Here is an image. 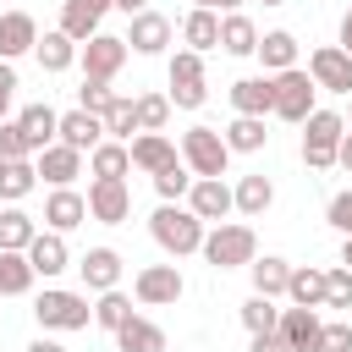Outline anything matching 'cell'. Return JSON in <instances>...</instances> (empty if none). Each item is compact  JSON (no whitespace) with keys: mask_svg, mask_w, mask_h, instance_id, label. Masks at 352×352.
Here are the masks:
<instances>
[{"mask_svg":"<svg viewBox=\"0 0 352 352\" xmlns=\"http://www.w3.org/2000/svg\"><path fill=\"white\" fill-rule=\"evenodd\" d=\"M148 231H154V242H160L170 258H187V253L204 248V220H198L187 204H160V209L148 214Z\"/></svg>","mask_w":352,"mask_h":352,"instance_id":"cell-1","label":"cell"},{"mask_svg":"<svg viewBox=\"0 0 352 352\" xmlns=\"http://www.w3.org/2000/svg\"><path fill=\"white\" fill-rule=\"evenodd\" d=\"M214 270H242V264H253L258 258V236H253V226H231V220H220L214 231H204V248H198Z\"/></svg>","mask_w":352,"mask_h":352,"instance_id":"cell-2","label":"cell"},{"mask_svg":"<svg viewBox=\"0 0 352 352\" xmlns=\"http://www.w3.org/2000/svg\"><path fill=\"white\" fill-rule=\"evenodd\" d=\"M341 138H346V116H336V110H314V116L302 121V165H308V170H330Z\"/></svg>","mask_w":352,"mask_h":352,"instance_id":"cell-3","label":"cell"},{"mask_svg":"<svg viewBox=\"0 0 352 352\" xmlns=\"http://www.w3.org/2000/svg\"><path fill=\"white\" fill-rule=\"evenodd\" d=\"M33 319H38L44 330H88L94 308H88V297H82V292H60V286H44V292L33 297Z\"/></svg>","mask_w":352,"mask_h":352,"instance_id":"cell-4","label":"cell"},{"mask_svg":"<svg viewBox=\"0 0 352 352\" xmlns=\"http://www.w3.org/2000/svg\"><path fill=\"white\" fill-rule=\"evenodd\" d=\"M182 160H187L192 176H226L231 143H226V132H214V126H187V132H182Z\"/></svg>","mask_w":352,"mask_h":352,"instance_id":"cell-5","label":"cell"},{"mask_svg":"<svg viewBox=\"0 0 352 352\" xmlns=\"http://www.w3.org/2000/svg\"><path fill=\"white\" fill-rule=\"evenodd\" d=\"M314 94H319V82L302 72V66H286V72H275V116L280 121H308L319 104H314Z\"/></svg>","mask_w":352,"mask_h":352,"instance_id":"cell-6","label":"cell"},{"mask_svg":"<svg viewBox=\"0 0 352 352\" xmlns=\"http://www.w3.org/2000/svg\"><path fill=\"white\" fill-rule=\"evenodd\" d=\"M204 99H209V88H204V55L198 50H176L170 55V104L198 110Z\"/></svg>","mask_w":352,"mask_h":352,"instance_id":"cell-7","label":"cell"},{"mask_svg":"<svg viewBox=\"0 0 352 352\" xmlns=\"http://www.w3.org/2000/svg\"><path fill=\"white\" fill-rule=\"evenodd\" d=\"M132 292H138V302H143V308H170V302H182L187 280H182V270H176V264H143V270H138V280H132Z\"/></svg>","mask_w":352,"mask_h":352,"instance_id":"cell-8","label":"cell"},{"mask_svg":"<svg viewBox=\"0 0 352 352\" xmlns=\"http://www.w3.org/2000/svg\"><path fill=\"white\" fill-rule=\"evenodd\" d=\"M126 214H132V187L116 182V176H94V182H88V220L121 226Z\"/></svg>","mask_w":352,"mask_h":352,"instance_id":"cell-9","label":"cell"},{"mask_svg":"<svg viewBox=\"0 0 352 352\" xmlns=\"http://www.w3.org/2000/svg\"><path fill=\"white\" fill-rule=\"evenodd\" d=\"M126 55H132V44L126 38H116V33H94L88 44H82V77H99V82H110L121 66H126Z\"/></svg>","mask_w":352,"mask_h":352,"instance_id":"cell-10","label":"cell"},{"mask_svg":"<svg viewBox=\"0 0 352 352\" xmlns=\"http://www.w3.org/2000/svg\"><path fill=\"white\" fill-rule=\"evenodd\" d=\"M308 77L324 88V94H352V55L341 44H319L308 55Z\"/></svg>","mask_w":352,"mask_h":352,"instance_id":"cell-11","label":"cell"},{"mask_svg":"<svg viewBox=\"0 0 352 352\" xmlns=\"http://www.w3.org/2000/svg\"><path fill=\"white\" fill-rule=\"evenodd\" d=\"M187 209H192L204 226H220V220L236 209V192H231L220 176H198V182H192V192H187Z\"/></svg>","mask_w":352,"mask_h":352,"instance_id":"cell-12","label":"cell"},{"mask_svg":"<svg viewBox=\"0 0 352 352\" xmlns=\"http://www.w3.org/2000/svg\"><path fill=\"white\" fill-rule=\"evenodd\" d=\"M280 336H286V346L292 352H319V336H324V319H319V308H280V324H275Z\"/></svg>","mask_w":352,"mask_h":352,"instance_id":"cell-13","label":"cell"},{"mask_svg":"<svg viewBox=\"0 0 352 352\" xmlns=\"http://www.w3.org/2000/svg\"><path fill=\"white\" fill-rule=\"evenodd\" d=\"M55 143H66V148H77V154H94L99 143H104V116H94V110H66L60 116V138Z\"/></svg>","mask_w":352,"mask_h":352,"instance_id":"cell-14","label":"cell"},{"mask_svg":"<svg viewBox=\"0 0 352 352\" xmlns=\"http://www.w3.org/2000/svg\"><path fill=\"white\" fill-rule=\"evenodd\" d=\"M82 220H88V198H82L77 187H55V192L44 198V226H50V231L66 236V231H77Z\"/></svg>","mask_w":352,"mask_h":352,"instance_id":"cell-15","label":"cell"},{"mask_svg":"<svg viewBox=\"0 0 352 352\" xmlns=\"http://www.w3.org/2000/svg\"><path fill=\"white\" fill-rule=\"evenodd\" d=\"M126 148H132V165H138V170H148V176H160L165 165H176V160H182V148H176L165 132H138Z\"/></svg>","mask_w":352,"mask_h":352,"instance_id":"cell-16","label":"cell"},{"mask_svg":"<svg viewBox=\"0 0 352 352\" xmlns=\"http://www.w3.org/2000/svg\"><path fill=\"white\" fill-rule=\"evenodd\" d=\"M231 104L236 116H275V77H236Z\"/></svg>","mask_w":352,"mask_h":352,"instance_id":"cell-17","label":"cell"},{"mask_svg":"<svg viewBox=\"0 0 352 352\" xmlns=\"http://www.w3.org/2000/svg\"><path fill=\"white\" fill-rule=\"evenodd\" d=\"M38 176L50 182V187H72L77 176H82V154L77 148H66V143H50V148H38Z\"/></svg>","mask_w":352,"mask_h":352,"instance_id":"cell-18","label":"cell"},{"mask_svg":"<svg viewBox=\"0 0 352 352\" xmlns=\"http://www.w3.org/2000/svg\"><path fill=\"white\" fill-rule=\"evenodd\" d=\"M116 0H66L60 6V33H72L77 44H88L94 33H99V16L110 11Z\"/></svg>","mask_w":352,"mask_h":352,"instance_id":"cell-19","label":"cell"},{"mask_svg":"<svg viewBox=\"0 0 352 352\" xmlns=\"http://www.w3.org/2000/svg\"><path fill=\"white\" fill-rule=\"evenodd\" d=\"M126 44H132L138 55H160V50L170 44V16H160V11H138L132 28H126Z\"/></svg>","mask_w":352,"mask_h":352,"instance_id":"cell-20","label":"cell"},{"mask_svg":"<svg viewBox=\"0 0 352 352\" xmlns=\"http://www.w3.org/2000/svg\"><path fill=\"white\" fill-rule=\"evenodd\" d=\"M28 264H33V270H38L44 280H55V275H60V270L72 264V258H66V236L44 226V231H38L33 242H28Z\"/></svg>","mask_w":352,"mask_h":352,"instance_id":"cell-21","label":"cell"},{"mask_svg":"<svg viewBox=\"0 0 352 352\" xmlns=\"http://www.w3.org/2000/svg\"><path fill=\"white\" fill-rule=\"evenodd\" d=\"M77 270H82V286H88V292H110V286L121 280V253H116V248H88V253L77 258Z\"/></svg>","mask_w":352,"mask_h":352,"instance_id":"cell-22","label":"cell"},{"mask_svg":"<svg viewBox=\"0 0 352 352\" xmlns=\"http://www.w3.org/2000/svg\"><path fill=\"white\" fill-rule=\"evenodd\" d=\"M33 44H38V22H33L28 11H6V16H0V60L28 55Z\"/></svg>","mask_w":352,"mask_h":352,"instance_id":"cell-23","label":"cell"},{"mask_svg":"<svg viewBox=\"0 0 352 352\" xmlns=\"http://www.w3.org/2000/svg\"><path fill=\"white\" fill-rule=\"evenodd\" d=\"M33 55H38V66L44 72H66L77 55H82V44L72 38V33H60V28H50V33H38V44H33Z\"/></svg>","mask_w":352,"mask_h":352,"instance_id":"cell-24","label":"cell"},{"mask_svg":"<svg viewBox=\"0 0 352 352\" xmlns=\"http://www.w3.org/2000/svg\"><path fill=\"white\" fill-rule=\"evenodd\" d=\"M182 38H187V50H214L220 44V11H209V6H192L187 16H182Z\"/></svg>","mask_w":352,"mask_h":352,"instance_id":"cell-25","label":"cell"},{"mask_svg":"<svg viewBox=\"0 0 352 352\" xmlns=\"http://www.w3.org/2000/svg\"><path fill=\"white\" fill-rule=\"evenodd\" d=\"M116 346H121V352H165V330H160L154 319L132 314V319L116 330Z\"/></svg>","mask_w":352,"mask_h":352,"instance_id":"cell-26","label":"cell"},{"mask_svg":"<svg viewBox=\"0 0 352 352\" xmlns=\"http://www.w3.org/2000/svg\"><path fill=\"white\" fill-rule=\"evenodd\" d=\"M231 192H236V214H248V220H258V214L275 204V182H270V176H258V170H253V176H242Z\"/></svg>","mask_w":352,"mask_h":352,"instance_id":"cell-27","label":"cell"},{"mask_svg":"<svg viewBox=\"0 0 352 352\" xmlns=\"http://www.w3.org/2000/svg\"><path fill=\"white\" fill-rule=\"evenodd\" d=\"M220 50H226V55H253V50H258V28H253L242 11H226V16H220Z\"/></svg>","mask_w":352,"mask_h":352,"instance_id":"cell-28","label":"cell"},{"mask_svg":"<svg viewBox=\"0 0 352 352\" xmlns=\"http://www.w3.org/2000/svg\"><path fill=\"white\" fill-rule=\"evenodd\" d=\"M16 121H22V132H28V143H33V154H38V148H50V143L60 138V116H55L50 104H28V110H22Z\"/></svg>","mask_w":352,"mask_h":352,"instance_id":"cell-29","label":"cell"},{"mask_svg":"<svg viewBox=\"0 0 352 352\" xmlns=\"http://www.w3.org/2000/svg\"><path fill=\"white\" fill-rule=\"evenodd\" d=\"M88 170H94V176H116V182H126V170H132V148H126L121 138H104V143L88 154Z\"/></svg>","mask_w":352,"mask_h":352,"instance_id":"cell-30","label":"cell"},{"mask_svg":"<svg viewBox=\"0 0 352 352\" xmlns=\"http://www.w3.org/2000/svg\"><path fill=\"white\" fill-rule=\"evenodd\" d=\"M248 270H253V292H264V297H286V286H292V264H286V258L264 253V258H253Z\"/></svg>","mask_w":352,"mask_h":352,"instance_id":"cell-31","label":"cell"},{"mask_svg":"<svg viewBox=\"0 0 352 352\" xmlns=\"http://www.w3.org/2000/svg\"><path fill=\"white\" fill-rule=\"evenodd\" d=\"M33 236H38V226H33V214H28V209H16V204H11V209H0V248H6V253H28V242H33Z\"/></svg>","mask_w":352,"mask_h":352,"instance_id":"cell-32","label":"cell"},{"mask_svg":"<svg viewBox=\"0 0 352 352\" xmlns=\"http://www.w3.org/2000/svg\"><path fill=\"white\" fill-rule=\"evenodd\" d=\"M33 280H38V270L28 264V253L0 248V297H22V292H33Z\"/></svg>","mask_w":352,"mask_h":352,"instance_id":"cell-33","label":"cell"},{"mask_svg":"<svg viewBox=\"0 0 352 352\" xmlns=\"http://www.w3.org/2000/svg\"><path fill=\"white\" fill-rule=\"evenodd\" d=\"M258 60H264V72H286V66H297V38L286 33V28H275V33H264L258 38V50H253Z\"/></svg>","mask_w":352,"mask_h":352,"instance_id":"cell-34","label":"cell"},{"mask_svg":"<svg viewBox=\"0 0 352 352\" xmlns=\"http://www.w3.org/2000/svg\"><path fill=\"white\" fill-rule=\"evenodd\" d=\"M286 297H292L297 308H324V270H314V264H297V270H292V286H286Z\"/></svg>","mask_w":352,"mask_h":352,"instance_id":"cell-35","label":"cell"},{"mask_svg":"<svg viewBox=\"0 0 352 352\" xmlns=\"http://www.w3.org/2000/svg\"><path fill=\"white\" fill-rule=\"evenodd\" d=\"M226 143H231V154H258V148L270 143L264 116H236V121L226 126Z\"/></svg>","mask_w":352,"mask_h":352,"instance_id":"cell-36","label":"cell"},{"mask_svg":"<svg viewBox=\"0 0 352 352\" xmlns=\"http://www.w3.org/2000/svg\"><path fill=\"white\" fill-rule=\"evenodd\" d=\"M33 187H38V165H33V160H6V176H0V198H6V204H22Z\"/></svg>","mask_w":352,"mask_h":352,"instance_id":"cell-37","label":"cell"},{"mask_svg":"<svg viewBox=\"0 0 352 352\" xmlns=\"http://www.w3.org/2000/svg\"><path fill=\"white\" fill-rule=\"evenodd\" d=\"M192 170H187V160H176V165H165L160 176H154V192H160V204H182L187 192H192Z\"/></svg>","mask_w":352,"mask_h":352,"instance_id":"cell-38","label":"cell"},{"mask_svg":"<svg viewBox=\"0 0 352 352\" xmlns=\"http://www.w3.org/2000/svg\"><path fill=\"white\" fill-rule=\"evenodd\" d=\"M126 319H132V297H126V292H116V286H110V292H99V302H94V324H104V330L116 336Z\"/></svg>","mask_w":352,"mask_h":352,"instance_id":"cell-39","label":"cell"},{"mask_svg":"<svg viewBox=\"0 0 352 352\" xmlns=\"http://www.w3.org/2000/svg\"><path fill=\"white\" fill-rule=\"evenodd\" d=\"M132 132H138V99L116 94V104L104 110V138H121V143H132Z\"/></svg>","mask_w":352,"mask_h":352,"instance_id":"cell-40","label":"cell"},{"mask_svg":"<svg viewBox=\"0 0 352 352\" xmlns=\"http://www.w3.org/2000/svg\"><path fill=\"white\" fill-rule=\"evenodd\" d=\"M242 324H248V336H264V330H275V324H280V308H275V297L253 292V297L242 302Z\"/></svg>","mask_w":352,"mask_h":352,"instance_id":"cell-41","label":"cell"},{"mask_svg":"<svg viewBox=\"0 0 352 352\" xmlns=\"http://www.w3.org/2000/svg\"><path fill=\"white\" fill-rule=\"evenodd\" d=\"M170 121V94H138V132H165Z\"/></svg>","mask_w":352,"mask_h":352,"instance_id":"cell-42","label":"cell"},{"mask_svg":"<svg viewBox=\"0 0 352 352\" xmlns=\"http://www.w3.org/2000/svg\"><path fill=\"white\" fill-rule=\"evenodd\" d=\"M324 308H352V270L346 264L324 270Z\"/></svg>","mask_w":352,"mask_h":352,"instance_id":"cell-43","label":"cell"},{"mask_svg":"<svg viewBox=\"0 0 352 352\" xmlns=\"http://www.w3.org/2000/svg\"><path fill=\"white\" fill-rule=\"evenodd\" d=\"M77 104H82V110H94V116H104V110L116 104V88H110V82H99V77H82Z\"/></svg>","mask_w":352,"mask_h":352,"instance_id":"cell-44","label":"cell"},{"mask_svg":"<svg viewBox=\"0 0 352 352\" xmlns=\"http://www.w3.org/2000/svg\"><path fill=\"white\" fill-rule=\"evenodd\" d=\"M0 154L6 160H33V143H28L22 121H0Z\"/></svg>","mask_w":352,"mask_h":352,"instance_id":"cell-45","label":"cell"},{"mask_svg":"<svg viewBox=\"0 0 352 352\" xmlns=\"http://www.w3.org/2000/svg\"><path fill=\"white\" fill-rule=\"evenodd\" d=\"M324 220H330L341 236H352V192H336V198H330V209H324Z\"/></svg>","mask_w":352,"mask_h":352,"instance_id":"cell-46","label":"cell"},{"mask_svg":"<svg viewBox=\"0 0 352 352\" xmlns=\"http://www.w3.org/2000/svg\"><path fill=\"white\" fill-rule=\"evenodd\" d=\"M319 352H352V324H324V336H319Z\"/></svg>","mask_w":352,"mask_h":352,"instance_id":"cell-47","label":"cell"},{"mask_svg":"<svg viewBox=\"0 0 352 352\" xmlns=\"http://www.w3.org/2000/svg\"><path fill=\"white\" fill-rule=\"evenodd\" d=\"M11 99H16V66H11V60H0V121H6Z\"/></svg>","mask_w":352,"mask_h":352,"instance_id":"cell-48","label":"cell"},{"mask_svg":"<svg viewBox=\"0 0 352 352\" xmlns=\"http://www.w3.org/2000/svg\"><path fill=\"white\" fill-rule=\"evenodd\" d=\"M248 352H292V346H286V336H280V330H264V336H253V346H248Z\"/></svg>","mask_w":352,"mask_h":352,"instance_id":"cell-49","label":"cell"},{"mask_svg":"<svg viewBox=\"0 0 352 352\" xmlns=\"http://www.w3.org/2000/svg\"><path fill=\"white\" fill-rule=\"evenodd\" d=\"M336 165H341V170H352V132L341 138V148H336Z\"/></svg>","mask_w":352,"mask_h":352,"instance_id":"cell-50","label":"cell"},{"mask_svg":"<svg viewBox=\"0 0 352 352\" xmlns=\"http://www.w3.org/2000/svg\"><path fill=\"white\" fill-rule=\"evenodd\" d=\"M28 352H66L60 341H50V336H38V341H28Z\"/></svg>","mask_w":352,"mask_h":352,"instance_id":"cell-51","label":"cell"},{"mask_svg":"<svg viewBox=\"0 0 352 352\" xmlns=\"http://www.w3.org/2000/svg\"><path fill=\"white\" fill-rule=\"evenodd\" d=\"M341 50H346V55H352V11H346V16H341Z\"/></svg>","mask_w":352,"mask_h":352,"instance_id":"cell-52","label":"cell"},{"mask_svg":"<svg viewBox=\"0 0 352 352\" xmlns=\"http://www.w3.org/2000/svg\"><path fill=\"white\" fill-rule=\"evenodd\" d=\"M116 11H126V16H138V11H148V0H116Z\"/></svg>","mask_w":352,"mask_h":352,"instance_id":"cell-53","label":"cell"},{"mask_svg":"<svg viewBox=\"0 0 352 352\" xmlns=\"http://www.w3.org/2000/svg\"><path fill=\"white\" fill-rule=\"evenodd\" d=\"M192 6H209V11H236L242 0H192Z\"/></svg>","mask_w":352,"mask_h":352,"instance_id":"cell-54","label":"cell"},{"mask_svg":"<svg viewBox=\"0 0 352 352\" xmlns=\"http://www.w3.org/2000/svg\"><path fill=\"white\" fill-rule=\"evenodd\" d=\"M341 264H346V270H352V236H346V248H341Z\"/></svg>","mask_w":352,"mask_h":352,"instance_id":"cell-55","label":"cell"},{"mask_svg":"<svg viewBox=\"0 0 352 352\" xmlns=\"http://www.w3.org/2000/svg\"><path fill=\"white\" fill-rule=\"evenodd\" d=\"M0 176H6V154H0Z\"/></svg>","mask_w":352,"mask_h":352,"instance_id":"cell-56","label":"cell"},{"mask_svg":"<svg viewBox=\"0 0 352 352\" xmlns=\"http://www.w3.org/2000/svg\"><path fill=\"white\" fill-rule=\"evenodd\" d=\"M264 6H286V0H264Z\"/></svg>","mask_w":352,"mask_h":352,"instance_id":"cell-57","label":"cell"},{"mask_svg":"<svg viewBox=\"0 0 352 352\" xmlns=\"http://www.w3.org/2000/svg\"><path fill=\"white\" fill-rule=\"evenodd\" d=\"M346 126H352V121H346Z\"/></svg>","mask_w":352,"mask_h":352,"instance_id":"cell-58","label":"cell"}]
</instances>
